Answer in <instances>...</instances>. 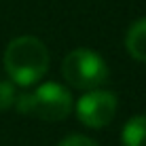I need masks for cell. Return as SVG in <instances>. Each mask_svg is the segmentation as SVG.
I'll return each instance as SVG.
<instances>
[{"label":"cell","mask_w":146,"mask_h":146,"mask_svg":"<svg viewBox=\"0 0 146 146\" xmlns=\"http://www.w3.org/2000/svg\"><path fill=\"white\" fill-rule=\"evenodd\" d=\"M108 64L98 51L87 47L72 49L66 53L62 62V76L64 80L74 89L80 91H89V89L104 87V83L108 80Z\"/></svg>","instance_id":"obj_3"},{"label":"cell","mask_w":146,"mask_h":146,"mask_svg":"<svg viewBox=\"0 0 146 146\" xmlns=\"http://www.w3.org/2000/svg\"><path fill=\"white\" fill-rule=\"evenodd\" d=\"M2 64L11 83L19 87H32L47 76L51 66V53L40 38L26 34L13 38L7 44Z\"/></svg>","instance_id":"obj_1"},{"label":"cell","mask_w":146,"mask_h":146,"mask_svg":"<svg viewBox=\"0 0 146 146\" xmlns=\"http://www.w3.org/2000/svg\"><path fill=\"white\" fill-rule=\"evenodd\" d=\"M74 110H76V119L85 127L102 129L106 125H110L114 121V117H117L119 98L114 91L104 89V87L89 89L76 100Z\"/></svg>","instance_id":"obj_4"},{"label":"cell","mask_w":146,"mask_h":146,"mask_svg":"<svg viewBox=\"0 0 146 146\" xmlns=\"http://www.w3.org/2000/svg\"><path fill=\"white\" fill-rule=\"evenodd\" d=\"M123 146H146V114H135L127 119L121 129Z\"/></svg>","instance_id":"obj_6"},{"label":"cell","mask_w":146,"mask_h":146,"mask_svg":"<svg viewBox=\"0 0 146 146\" xmlns=\"http://www.w3.org/2000/svg\"><path fill=\"white\" fill-rule=\"evenodd\" d=\"M125 49L129 57L146 64V17L135 19L125 34Z\"/></svg>","instance_id":"obj_5"},{"label":"cell","mask_w":146,"mask_h":146,"mask_svg":"<svg viewBox=\"0 0 146 146\" xmlns=\"http://www.w3.org/2000/svg\"><path fill=\"white\" fill-rule=\"evenodd\" d=\"M57 146H100L95 142L93 138H89V135H83V133H70L66 138L62 140Z\"/></svg>","instance_id":"obj_8"},{"label":"cell","mask_w":146,"mask_h":146,"mask_svg":"<svg viewBox=\"0 0 146 146\" xmlns=\"http://www.w3.org/2000/svg\"><path fill=\"white\" fill-rule=\"evenodd\" d=\"M13 106L17 108L19 114L57 123V121L68 119V114L72 112L74 95L62 83H42L36 85V89L32 91L19 93Z\"/></svg>","instance_id":"obj_2"},{"label":"cell","mask_w":146,"mask_h":146,"mask_svg":"<svg viewBox=\"0 0 146 146\" xmlns=\"http://www.w3.org/2000/svg\"><path fill=\"white\" fill-rule=\"evenodd\" d=\"M15 98H17L15 83H11L9 78H0V112L11 108L15 104Z\"/></svg>","instance_id":"obj_7"}]
</instances>
